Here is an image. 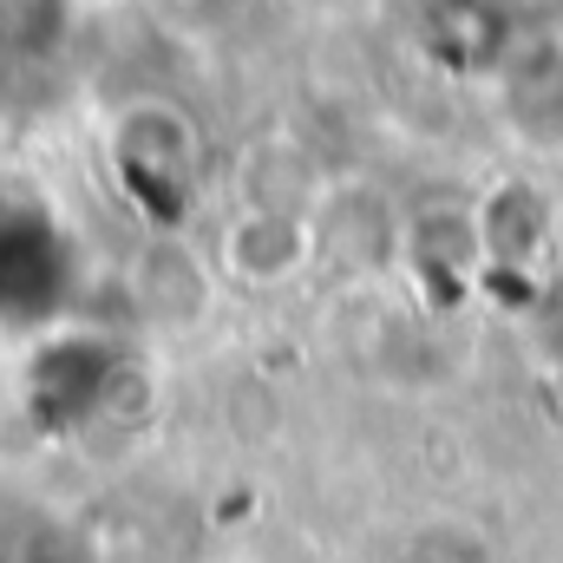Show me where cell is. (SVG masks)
<instances>
[{"instance_id": "cell-1", "label": "cell", "mask_w": 563, "mask_h": 563, "mask_svg": "<svg viewBox=\"0 0 563 563\" xmlns=\"http://www.w3.org/2000/svg\"><path fill=\"white\" fill-rule=\"evenodd\" d=\"M106 164L139 217L177 230L203 190V132L177 99H132L106 132Z\"/></svg>"}, {"instance_id": "cell-2", "label": "cell", "mask_w": 563, "mask_h": 563, "mask_svg": "<svg viewBox=\"0 0 563 563\" xmlns=\"http://www.w3.org/2000/svg\"><path fill=\"white\" fill-rule=\"evenodd\" d=\"M394 13L407 53L452 86H485L525 40L518 0H394Z\"/></svg>"}, {"instance_id": "cell-3", "label": "cell", "mask_w": 563, "mask_h": 563, "mask_svg": "<svg viewBox=\"0 0 563 563\" xmlns=\"http://www.w3.org/2000/svg\"><path fill=\"white\" fill-rule=\"evenodd\" d=\"M511 157L563 170V26H525L511 59L478 86Z\"/></svg>"}, {"instance_id": "cell-4", "label": "cell", "mask_w": 563, "mask_h": 563, "mask_svg": "<svg viewBox=\"0 0 563 563\" xmlns=\"http://www.w3.org/2000/svg\"><path fill=\"white\" fill-rule=\"evenodd\" d=\"M394 269L420 288L426 301H459L485 282V243H478V217L472 197H426L400 210V243H394Z\"/></svg>"}, {"instance_id": "cell-5", "label": "cell", "mask_w": 563, "mask_h": 563, "mask_svg": "<svg viewBox=\"0 0 563 563\" xmlns=\"http://www.w3.org/2000/svg\"><path fill=\"white\" fill-rule=\"evenodd\" d=\"M217 269L236 288L276 295L295 288L301 276L321 269V243H314V210H276V203H236L230 223L217 230Z\"/></svg>"}, {"instance_id": "cell-6", "label": "cell", "mask_w": 563, "mask_h": 563, "mask_svg": "<svg viewBox=\"0 0 563 563\" xmlns=\"http://www.w3.org/2000/svg\"><path fill=\"white\" fill-rule=\"evenodd\" d=\"M485 276H531L544 256H558V190H544L531 170H505L472 197Z\"/></svg>"}, {"instance_id": "cell-7", "label": "cell", "mask_w": 563, "mask_h": 563, "mask_svg": "<svg viewBox=\"0 0 563 563\" xmlns=\"http://www.w3.org/2000/svg\"><path fill=\"white\" fill-rule=\"evenodd\" d=\"M558 263H563V190H558Z\"/></svg>"}, {"instance_id": "cell-8", "label": "cell", "mask_w": 563, "mask_h": 563, "mask_svg": "<svg viewBox=\"0 0 563 563\" xmlns=\"http://www.w3.org/2000/svg\"><path fill=\"white\" fill-rule=\"evenodd\" d=\"M0 46H7V7H0Z\"/></svg>"}]
</instances>
